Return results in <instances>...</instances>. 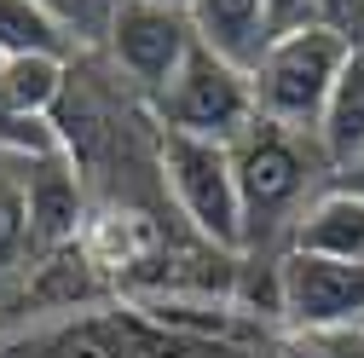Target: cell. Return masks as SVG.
Returning a JSON list of instances; mask_svg holds the SVG:
<instances>
[{
	"label": "cell",
	"instance_id": "cell-1",
	"mask_svg": "<svg viewBox=\"0 0 364 358\" xmlns=\"http://www.w3.org/2000/svg\"><path fill=\"white\" fill-rule=\"evenodd\" d=\"M232 168H237V191H243V226H249V249L255 254L278 226H295L301 208L312 202V168H330L312 133L278 127L255 116L243 139H232Z\"/></svg>",
	"mask_w": 364,
	"mask_h": 358
},
{
	"label": "cell",
	"instance_id": "cell-2",
	"mask_svg": "<svg viewBox=\"0 0 364 358\" xmlns=\"http://www.w3.org/2000/svg\"><path fill=\"white\" fill-rule=\"evenodd\" d=\"M156 168H162V185H168L179 219H186L203 243H214V249H225V254H243V249H249L232 145L156 127Z\"/></svg>",
	"mask_w": 364,
	"mask_h": 358
},
{
	"label": "cell",
	"instance_id": "cell-3",
	"mask_svg": "<svg viewBox=\"0 0 364 358\" xmlns=\"http://www.w3.org/2000/svg\"><path fill=\"white\" fill-rule=\"evenodd\" d=\"M358 47L324 23H301V29H284L272 35V47L260 53L255 64V104L266 121L278 127H295V133H318V116L330 104V87L341 81L347 58Z\"/></svg>",
	"mask_w": 364,
	"mask_h": 358
},
{
	"label": "cell",
	"instance_id": "cell-4",
	"mask_svg": "<svg viewBox=\"0 0 364 358\" xmlns=\"http://www.w3.org/2000/svg\"><path fill=\"white\" fill-rule=\"evenodd\" d=\"M151 110H156V127H168V133H191V139L232 145L260 116V104H255V70L232 64L225 53H214V47L197 40V53L179 64V75L151 99Z\"/></svg>",
	"mask_w": 364,
	"mask_h": 358
},
{
	"label": "cell",
	"instance_id": "cell-5",
	"mask_svg": "<svg viewBox=\"0 0 364 358\" xmlns=\"http://www.w3.org/2000/svg\"><path fill=\"white\" fill-rule=\"evenodd\" d=\"M197 40L203 35H197L191 6H168V0H116L110 23H105L110 64L139 87L145 99H156L179 75V64L197 53Z\"/></svg>",
	"mask_w": 364,
	"mask_h": 358
},
{
	"label": "cell",
	"instance_id": "cell-6",
	"mask_svg": "<svg viewBox=\"0 0 364 358\" xmlns=\"http://www.w3.org/2000/svg\"><path fill=\"white\" fill-rule=\"evenodd\" d=\"M278 295H284V330L353 324V318H364V260L284 249L278 254Z\"/></svg>",
	"mask_w": 364,
	"mask_h": 358
},
{
	"label": "cell",
	"instance_id": "cell-7",
	"mask_svg": "<svg viewBox=\"0 0 364 358\" xmlns=\"http://www.w3.org/2000/svg\"><path fill=\"white\" fill-rule=\"evenodd\" d=\"M23 208H29V237L35 254H58L81 243L87 232V191H81V168L64 145L53 151H29L23 156Z\"/></svg>",
	"mask_w": 364,
	"mask_h": 358
},
{
	"label": "cell",
	"instance_id": "cell-8",
	"mask_svg": "<svg viewBox=\"0 0 364 358\" xmlns=\"http://www.w3.org/2000/svg\"><path fill=\"white\" fill-rule=\"evenodd\" d=\"M70 87V64L58 53H18L0 58V121H53V110L64 104Z\"/></svg>",
	"mask_w": 364,
	"mask_h": 358
},
{
	"label": "cell",
	"instance_id": "cell-9",
	"mask_svg": "<svg viewBox=\"0 0 364 358\" xmlns=\"http://www.w3.org/2000/svg\"><path fill=\"white\" fill-rule=\"evenodd\" d=\"M289 249L330 254V260H364V197L324 185L289 226Z\"/></svg>",
	"mask_w": 364,
	"mask_h": 358
},
{
	"label": "cell",
	"instance_id": "cell-10",
	"mask_svg": "<svg viewBox=\"0 0 364 358\" xmlns=\"http://www.w3.org/2000/svg\"><path fill=\"white\" fill-rule=\"evenodd\" d=\"M191 18L203 47L225 53L232 64L255 70L260 53L272 47V23H266V0H191Z\"/></svg>",
	"mask_w": 364,
	"mask_h": 358
},
{
	"label": "cell",
	"instance_id": "cell-11",
	"mask_svg": "<svg viewBox=\"0 0 364 358\" xmlns=\"http://www.w3.org/2000/svg\"><path fill=\"white\" fill-rule=\"evenodd\" d=\"M312 139H318V151H324L330 168H341V162H353L364 151V47L347 58L341 81L330 87V104H324V116H318Z\"/></svg>",
	"mask_w": 364,
	"mask_h": 358
},
{
	"label": "cell",
	"instance_id": "cell-12",
	"mask_svg": "<svg viewBox=\"0 0 364 358\" xmlns=\"http://www.w3.org/2000/svg\"><path fill=\"white\" fill-rule=\"evenodd\" d=\"M75 35L41 6V0H0V58H18V53H58L70 58Z\"/></svg>",
	"mask_w": 364,
	"mask_h": 358
},
{
	"label": "cell",
	"instance_id": "cell-13",
	"mask_svg": "<svg viewBox=\"0 0 364 358\" xmlns=\"http://www.w3.org/2000/svg\"><path fill=\"white\" fill-rule=\"evenodd\" d=\"M35 254L29 208H23V173H0V278H18Z\"/></svg>",
	"mask_w": 364,
	"mask_h": 358
},
{
	"label": "cell",
	"instance_id": "cell-14",
	"mask_svg": "<svg viewBox=\"0 0 364 358\" xmlns=\"http://www.w3.org/2000/svg\"><path fill=\"white\" fill-rule=\"evenodd\" d=\"M278 358H364V318L312 324V330H278Z\"/></svg>",
	"mask_w": 364,
	"mask_h": 358
},
{
	"label": "cell",
	"instance_id": "cell-15",
	"mask_svg": "<svg viewBox=\"0 0 364 358\" xmlns=\"http://www.w3.org/2000/svg\"><path fill=\"white\" fill-rule=\"evenodd\" d=\"M312 23L336 29L347 47H364V0H312Z\"/></svg>",
	"mask_w": 364,
	"mask_h": 358
},
{
	"label": "cell",
	"instance_id": "cell-16",
	"mask_svg": "<svg viewBox=\"0 0 364 358\" xmlns=\"http://www.w3.org/2000/svg\"><path fill=\"white\" fill-rule=\"evenodd\" d=\"M41 6H47L70 35H93V29L110 23V6H116V0H41Z\"/></svg>",
	"mask_w": 364,
	"mask_h": 358
},
{
	"label": "cell",
	"instance_id": "cell-17",
	"mask_svg": "<svg viewBox=\"0 0 364 358\" xmlns=\"http://www.w3.org/2000/svg\"><path fill=\"white\" fill-rule=\"evenodd\" d=\"M266 23H272V35L312 23V0H266Z\"/></svg>",
	"mask_w": 364,
	"mask_h": 358
},
{
	"label": "cell",
	"instance_id": "cell-18",
	"mask_svg": "<svg viewBox=\"0 0 364 358\" xmlns=\"http://www.w3.org/2000/svg\"><path fill=\"white\" fill-rule=\"evenodd\" d=\"M330 185H341V191H353V197H364V151H358L353 162H341V168H330Z\"/></svg>",
	"mask_w": 364,
	"mask_h": 358
},
{
	"label": "cell",
	"instance_id": "cell-19",
	"mask_svg": "<svg viewBox=\"0 0 364 358\" xmlns=\"http://www.w3.org/2000/svg\"><path fill=\"white\" fill-rule=\"evenodd\" d=\"M168 6H191V0H168Z\"/></svg>",
	"mask_w": 364,
	"mask_h": 358
},
{
	"label": "cell",
	"instance_id": "cell-20",
	"mask_svg": "<svg viewBox=\"0 0 364 358\" xmlns=\"http://www.w3.org/2000/svg\"><path fill=\"white\" fill-rule=\"evenodd\" d=\"M12 358H29V352H12Z\"/></svg>",
	"mask_w": 364,
	"mask_h": 358
}]
</instances>
